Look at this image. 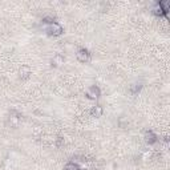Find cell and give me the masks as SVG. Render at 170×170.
<instances>
[{
    "instance_id": "cell-1",
    "label": "cell",
    "mask_w": 170,
    "mask_h": 170,
    "mask_svg": "<svg viewBox=\"0 0 170 170\" xmlns=\"http://www.w3.org/2000/svg\"><path fill=\"white\" fill-rule=\"evenodd\" d=\"M44 31L51 36H59L63 33V27L59 23L52 21V23H44Z\"/></svg>"
},
{
    "instance_id": "cell-2",
    "label": "cell",
    "mask_w": 170,
    "mask_h": 170,
    "mask_svg": "<svg viewBox=\"0 0 170 170\" xmlns=\"http://www.w3.org/2000/svg\"><path fill=\"white\" fill-rule=\"evenodd\" d=\"M77 59H79V61H81V63H88V61L91 60V53L85 48H81L77 51Z\"/></svg>"
},
{
    "instance_id": "cell-3",
    "label": "cell",
    "mask_w": 170,
    "mask_h": 170,
    "mask_svg": "<svg viewBox=\"0 0 170 170\" xmlns=\"http://www.w3.org/2000/svg\"><path fill=\"white\" fill-rule=\"evenodd\" d=\"M87 94H88V97L89 98H98V96H100V89L97 87H91L89 89H88L87 92Z\"/></svg>"
},
{
    "instance_id": "cell-4",
    "label": "cell",
    "mask_w": 170,
    "mask_h": 170,
    "mask_svg": "<svg viewBox=\"0 0 170 170\" xmlns=\"http://www.w3.org/2000/svg\"><path fill=\"white\" fill-rule=\"evenodd\" d=\"M145 141L148 142V144L152 145V144H154V142L157 141V136L153 132H146L145 133Z\"/></svg>"
},
{
    "instance_id": "cell-5",
    "label": "cell",
    "mask_w": 170,
    "mask_h": 170,
    "mask_svg": "<svg viewBox=\"0 0 170 170\" xmlns=\"http://www.w3.org/2000/svg\"><path fill=\"white\" fill-rule=\"evenodd\" d=\"M102 106H93L92 108V110H91V114H92V117H101V114H102Z\"/></svg>"
},
{
    "instance_id": "cell-6",
    "label": "cell",
    "mask_w": 170,
    "mask_h": 170,
    "mask_svg": "<svg viewBox=\"0 0 170 170\" xmlns=\"http://www.w3.org/2000/svg\"><path fill=\"white\" fill-rule=\"evenodd\" d=\"M64 64V57L61 55H56L55 57L52 59V65H55V67H59V65Z\"/></svg>"
},
{
    "instance_id": "cell-7",
    "label": "cell",
    "mask_w": 170,
    "mask_h": 170,
    "mask_svg": "<svg viewBox=\"0 0 170 170\" xmlns=\"http://www.w3.org/2000/svg\"><path fill=\"white\" fill-rule=\"evenodd\" d=\"M31 75V69L28 67H21L20 69V77L21 79H28Z\"/></svg>"
},
{
    "instance_id": "cell-8",
    "label": "cell",
    "mask_w": 170,
    "mask_h": 170,
    "mask_svg": "<svg viewBox=\"0 0 170 170\" xmlns=\"http://www.w3.org/2000/svg\"><path fill=\"white\" fill-rule=\"evenodd\" d=\"M160 6H161L162 11H164V13L168 15V12H169V7H170L169 2H166V0H164V2H160Z\"/></svg>"
},
{
    "instance_id": "cell-9",
    "label": "cell",
    "mask_w": 170,
    "mask_h": 170,
    "mask_svg": "<svg viewBox=\"0 0 170 170\" xmlns=\"http://www.w3.org/2000/svg\"><path fill=\"white\" fill-rule=\"evenodd\" d=\"M65 170H81V169L77 166V164H75V162H69V164L65 165Z\"/></svg>"
},
{
    "instance_id": "cell-10",
    "label": "cell",
    "mask_w": 170,
    "mask_h": 170,
    "mask_svg": "<svg viewBox=\"0 0 170 170\" xmlns=\"http://www.w3.org/2000/svg\"><path fill=\"white\" fill-rule=\"evenodd\" d=\"M153 11H154V13L156 15H160V16H164V11H162V8H161V6H160V3H157L156 6H154V8H153Z\"/></svg>"
},
{
    "instance_id": "cell-11",
    "label": "cell",
    "mask_w": 170,
    "mask_h": 170,
    "mask_svg": "<svg viewBox=\"0 0 170 170\" xmlns=\"http://www.w3.org/2000/svg\"><path fill=\"white\" fill-rule=\"evenodd\" d=\"M11 120H12L13 125H16L19 122V120H20V114L16 113V112H12V113H11Z\"/></svg>"
},
{
    "instance_id": "cell-12",
    "label": "cell",
    "mask_w": 170,
    "mask_h": 170,
    "mask_svg": "<svg viewBox=\"0 0 170 170\" xmlns=\"http://www.w3.org/2000/svg\"><path fill=\"white\" fill-rule=\"evenodd\" d=\"M140 89H141V85L140 84H134V85L130 87V92H132L133 94H136L137 92H140Z\"/></svg>"
}]
</instances>
